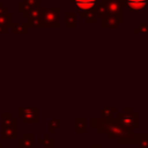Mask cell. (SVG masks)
I'll list each match as a JSON object with an SVG mask.
<instances>
[{
    "instance_id": "obj_6",
    "label": "cell",
    "mask_w": 148,
    "mask_h": 148,
    "mask_svg": "<svg viewBox=\"0 0 148 148\" xmlns=\"http://www.w3.org/2000/svg\"><path fill=\"white\" fill-rule=\"evenodd\" d=\"M105 5L108 16H124V8L118 0H102Z\"/></svg>"
},
{
    "instance_id": "obj_8",
    "label": "cell",
    "mask_w": 148,
    "mask_h": 148,
    "mask_svg": "<svg viewBox=\"0 0 148 148\" xmlns=\"http://www.w3.org/2000/svg\"><path fill=\"white\" fill-rule=\"evenodd\" d=\"M91 127L96 130L97 133H106L109 126H110V120H108L104 117H92L91 120Z\"/></svg>"
},
{
    "instance_id": "obj_25",
    "label": "cell",
    "mask_w": 148,
    "mask_h": 148,
    "mask_svg": "<svg viewBox=\"0 0 148 148\" xmlns=\"http://www.w3.org/2000/svg\"><path fill=\"white\" fill-rule=\"evenodd\" d=\"M9 12H8V8L5 6V5H2V2L0 1V16H3V15H7Z\"/></svg>"
},
{
    "instance_id": "obj_27",
    "label": "cell",
    "mask_w": 148,
    "mask_h": 148,
    "mask_svg": "<svg viewBox=\"0 0 148 148\" xmlns=\"http://www.w3.org/2000/svg\"><path fill=\"white\" fill-rule=\"evenodd\" d=\"M91 148H103V146L101 143H94L91 145Z\"/></svg>"
},
{
    "instance_id": "obj_19",
    "label": "cell",
    "mask_w": 148,
    "mask_h": 148,
    "mask_svg": "<svg viewBox=\"0 0 148 148\" xmlns=\"http://www.w3.org/2000/svg\"><path fill=\"white\" fill-rule=\"evenodd\" d=\"M80 17L84 18L87 23H95L97 21V16L95 15L94 10H88V12H84V13H81L80 14Z\"/></svg>"
},
{
    "instance_id": "obj_18",
    "label": "cell",
    "mask_w": 148,
    "mask_h": 148,
    "mask_svg": "<svg viewBox=\"0 0 148 148\" xmlns=\"http://www.w3.org/2000/svg\"><path fill=\"white\" fill-rule=\"evenodd\" d=\"M76 27V15L73 12L65 13V28L66 29H74Z\"/></svg>"
},
{
    "instance_id": "obj_13",
    "label": "cell",
    "mask_w": 148,
    "mask_h": 148,
    "mask_svg": "<svg viewBox=\"0 0 148 148\" xmlns=\"http://www.w3.org/2000/svg\"><path fill=\"white\" fill-rule=\"evenodd\" d=\"M1 138L3 140H14L18 138V132L16 127H3L1 132Z\"/></svg>"
},
{
    "instance_id": "obj_20",
    "label": "cell",
    "mask_w": 148,
    "mask_h": 148,
    "mask_svg": "<svg viewBox=\"0 0 148 148\" xmlns=\"http://www.w3.org/2000/svg\"><path fill=\"white\" fill-rule=\"evenodd\" d=\"M136 146L138 148H148V133H140Z\"/></svg>"
},
{
    "instance_id": "obj_28",
    "label": "cell",
    "mask_w": 148,
    "mask_h": 148,
    "mask_svg": "<svg viewBox=\"0 0 148 148\" xmlns=\"http://www.w3.org/2000/svg\"><path fill=\"white\" fill-rule=\"evenodd\" d=\"M0 148H2V145H0Z\"/></svg>"
},
{
    "instance_id": "obj_2",
    "label": "cell",
    "mask_w": 148,
    "mask_h": 148,
    "mask_svg": "<svg viewBox=\"0 0 148 148\" xmlns=\"http://www.w3.org/2000/svg\"><path fill=\"white\" fill-rule=\"evenodd\" d=\"M59 15H60V9L58 7L44 8L42 12V16H40L43 28H47V29L60 28Z\"/></svg>"
},
{
    "instance_id": "obj_12",
    "label": "cell",
    "mask_w": 148,
    "mask_h": 148,
    "mask_svg": "<svg viewBox=\"0 0 148 148\" xmlns=\"http://www.w3.org/2000/svg\"><path fill=\"white\" fill-rule=\"evenodd\" d=\"M34 134L24 133L22 138L17 139V148H34Z\"/></svg>"
},
{
    "instance_id": "obj_15",
    "label": "cell",
    "mask_w": 148,
    "mask_h": 148,
    "mask_svg": "<svg viewBox=\"0 0 148 148\" xmlns=\"http://www.w3.org/2000/svg\"><path fill=\"white\" fill-rule=\"evenodd\" d=\"M119 113V110L118 108L116 106H106V108H103L102 109V117L106 118L108 120H113L117 118Z\"/></svg>"
},
{
    "instance_id": "obj_9",
    "label": "cell",
    "mask_w": 148,
    "mask_h": 148,
    "mask_svg": "<svg viewBox=\"0 0 148 148\" xmlns=\"http://www.w3.org/2000/svg\"><path fill=\"white\" fill-rule=\"evenodd\" d=\"M71 1L74 2L75 9L76 12H79V14L91 10L98 2V0H71Z\"/></svg>"
},
{
    "instance_id": "obj_3",
    "label": "cell",
    "mask_w": 148,
    "mask_h": 148,
    "mask_svg": "<svg viewBox=\"0 0 148 148\" xmlns=\"http://www.w3.org/2000/svg\"><path fill=\"white\" fill-rule=\"evenodd\" d=\"M17 116L25 124H38L39 123V109L36 106L18 108Z\"/></svg>"
},
{
    "instance_id": "obj_14",
    "label": "cell",
    "mask_w": 148,
    "mask_h": 148,
    "mask_svg": "<svg viewBox=\"0 0 148 148\" xmlns=\"http://www.w3.org/2000/svg\"><path fill=\"white\" fill-rule=\"evenodd\" d=\"M28 22H13L10 30L13 34H28L29 31Z\"/></svg>"
},
{
    "instance_id": "obj_7",
    "label": "cell",
    "mask_w": 148,
    "mask_h": 148,
    "mask_svg": "<svg viewBox=\"0 0 148 148\" xmlns=\"http://www.w3.org/2000/svg\"><path fill=\"white\" fill-rule=\"evenodd\" d=\"M125 131V127L121 126V124L117 120V119H113V120H110V126L106 131V138L109 140H112V139H118Z\"/></svg>"
},
{
    "instance_id": "obj_17",
    "label": "cell",
    "mask_w": 148,
    "mask_h": 148,
    "mask_svg": "<svg viewBox=\"0 0 148 148\" xmlns=\"http://www.w3.org/2000/svg\"><path fill=\"white\" fill-rule=\"evenodd\" d=\"M87 132V119L84 117L75 118V133L84 134Z\"/></svg>"
},
{
    "instance_id": "obj_10",
    "label": "cell",
    "mask_w": 148,
    "mask_h": 148,
    "mask_svg": "<svg viewBox=\"0 0 148 148\" xmlns=\"http://www.w3.org/2000/svg\"><path fill=\"white\" fill-rule=\"evenodd\" d=\"M124 20V16H105L102 18V28L112 29L117 28Z\"/></svg>"
},
{
    "instance_id": "obj_1",
    "label": "cell",
    "mask_w": 148,
    "mask_h": 148,
    "mask_svg": "<svg viewBox=\"0 0 148 148\" xmlns=\"http://www.w3.org/2000/svg\"><path fill=\"white\" fill-rule=\"evenodd\" d=\"M116 119L125 128L135 130L139 127V113L135 112L133 108H124L123 111L118 113Z\"/></svg>"
},
{
    "instance_id": "obj_11",
    "label": "cell",
    "mask_w": 148,
    "mask_h": 148,
    "mask_svg": "<svg viewBox=\"0 0 148 148\" xmlns=\"http://www.w3.org/2000/svg\"><path fill=\"white\" fill-rule=\"evenodd\" d=\"M1 126L3 127H18V119L13 116L10 112L1 113Z\"/></svg>"
},
{
    "instance_id": "obj_21",
    "label": "cell",
    "mask_w": 148,
    "mask_h": 148,
    "mask_svg": "<svg viewBox=\"0 0 148 148\" xmlns=\"http://www.w3.org/2000/svg\"><path fill=\"white\" fill-rule=\"evenodd\" d=\"M59 127H60V120L58 118H51L49 120V130L51 134L54 133Z\"/></svg>"
},
{
    "instance_id": "obj_26",
    "label": "cell",
    "mask_w": 148,
    "mask_h": 148,
    "mask_svg": "<svg viewBox=\"0 0 148 148\" xmlns=\"http://www.w3.org/2000/svg\"><path fill=\"white\" fill-rule=\"evenodd\" d=\"M8 30H9L8 28H6V27H2V25H0V34H6V32H7Z\"/></svg>"
},
{
    "instance_id": "obj_16",
    "label": "cell",
    "mask_w": 148,
    "mask_h": 148,
    "mask_svg": "<svg viewBox=\"0 0 148 148\" xmlns=\"http://www.w3.org/2000/svg\"><path fill=\"white\" fill-rule=\"evenodd\" d=\"M38 143L43 146V148H56V140L50 136V133H45L42 138H39Z\"/></svg>"
},
{
    "instance_id": "obj_22",
    "label": "cell",
    "mask_w": 148,
    "mask_h": 148,
    "mask_svg": "<svg viewBox=\"0 0 148 148\" xmlns=\"http://www.w3.org/2000/svg\"><path fill=\"white\" fill-rule=\"evenodd\" d=\"M28 25H29V28H43L40 17H29Z\"/></svg>"
},
{
    "instance_id": "obj_4",
    "label": "cell",
    "mask_w": 148,
    "mask_h": 148,
    "mask_svg": "<svg viewBox=\"0 0 148 148\" xmlns=\"http://www.w3.org/2000/svg\"><path fill=\"white\" fill-rule=\"evenodd\" d=\"M123 8H127L131 13H139L148 7V0H118Z\"/></svg>"
},
{
    "instance_id": "obj_24",
    "label": "cell",
    "mask_w": 148,
    "mask_h": 148,
    "mask_svg": "<svg viewBox=\"0 0 148 148\" xmlns=\"http://www.w3.org/2000/svg\"><path fill=\"white\" fill-rule=\"evenodd\" d=\"M24 5H27L29 8H34V7H37V6H39V3H40V1L42 0H21Z\"/></svg>"
},
{
    "instance_id": "obj_23",
    "label": "cell",
    "mask_w": 148,
    "mask_h": 148,
    "mask_svg": "<svg viewBox=\"0 0 148 148\" xmlns=\"http://www.w3.org/2000/svg\"><path fill=\"white\" fill-rule=\"evenodd\" d=\"M134 34H148V23H140L136 28L133 29Z\"/></svg>"
},
{
    "instance_id": "obj_5",
    "label": "cell",
    "mask_w": 148,
    "mask_h": 148,
    "mask_svg": "<svg viewBox=\"0 0 148 148\" xmlns=\"http://www.w3.org/2000/svg\"><path fill=\"white\" fill-rule=\"evenodd\" d=\"M140 133H134V130L125 128L124 133L117 139L118 145H136Z\"/></svg>"
}]
</instances>
